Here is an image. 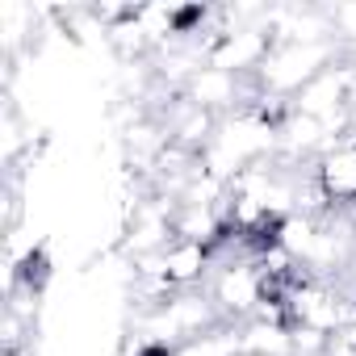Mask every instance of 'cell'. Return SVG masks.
Wrapping results in <instances>:
<instances>
[{
	"instance_id": "3",
	"label": "cell",
	"mask_w": 356,
	"mask_h": 356,
	"mask_svg": "<svg viewBox=\"0 0 356 356\" xmlns=\"http://www.w3.org/2000/svg\"><path fill=\"white\" fill-rule=\"evenodd\" d=\"M310 181L323 197L327 210L335 214H356V130L339 143H331L314 163H310Z\"/></svg>"
},
{
	"instance_id": "1",
	"label": "cell",
	"mask_w": 356,
	"mask_h": 356,
	"mask_svg": "<svg viewBox=\"0 0 356 356\" xmlns=\"http://www.w3.org/2000/svg\"><path fill=\"white\" fill-rule=\"evenodd\" d=\"M343 59L339 42H298V47H273L268 63L256 76V92L264 101H293L310 80H318L327 67Z\"/></svg>"
},
{
	"instance_id": "2",
	"label": "cell",
	"mask_w": 356,
	"mask_h": 356,
	"mask_svg": "<svg viewBox=\"0 0 356 356\" xmlns=\"http://www.w3.org/2000/svg\"><path fill=\"white\" fill-rule=\"evenodd\" d=\"M210 302L218 306V314L239 327L248 318H256V310L264 306V264L260 260H231L218 264L210 285H206Z\"/></svg>"
}]
</instances>
